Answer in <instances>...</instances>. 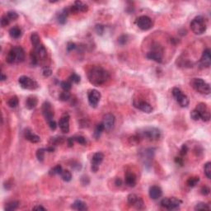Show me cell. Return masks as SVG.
Wrapping results in <instances>:
<instances>
[{"label": "cell", "mask_w": 211, "mask_h": 211, "mask_svg": "<svg viewBox=\"0 0 211 211\" xmlns=\"http://www.w3.org/2000/svg\"><path fill=\"white\" fill-rule=\"evenodd\" d=\"M87 78L92 85L101 86L110 79V74L103 68L94 66L88 71Z\"/></svg>", "instance_id": "obj_1"}, {"label": "cell", "mask_w": 211, "mask_h": 211, "mask_svg": "<svg viewBox=\"0 0 211 211\" xmlns=\"http://www.w3.org/2000/svg\"><path fill=\"white\" fill-rule=\"evenodd\" d=\"M191 29L196 35H202L206 31V21L204 17L197 16L191 23Z\"/></svg>", "instance_id": "obj_2"}, {"label": "cell", "mask_w": 211, "mask_h": 211, "mask_svg": "<svg viewBox=\"0 0 211 211\" xmlns=\"http://www.w3.org/2000/svg\"><path fill=\"white\" fill-rule=\"evenodd\" d=\"M191 85L196 92H200L201 94L209 95L210 93L211 90L210 84L206 83L205 80H203L202 78H193L191 82Z\"/></svg>", "instance_id": "obj_3"}, {"label": "cell", "mask_w": 211, "mask_h": 211, "mask_svg": "<svg viewBox=\"0 0 211 211\" xmlns=\"http://www.w3.org/2000/svg\"><path fill=\"white\" fill-rule=\"evenodd\" d=\"M139 139H147L149 140H157L161 136V132L158 129L154 127H147L138 132Z\"/></svg>", "instance_id": "obj_4"}, {"label": "cell", "mask_w": 211, "mask_h": 211, "mask_svg": "<svg viewBox=\"0 0 211 211\" xmlns=\"http://www.w3.org/2000/svg\"><path fill=\"white\" fill-rule=\"evenodd\" d=\"M181 203L182 202L181 200L176 197L164 198L161 200V205L165 209L173 210L178 209L180 205H181Z\"/></svg>", "instance_id": "obj_5"}, {"label": "cell", "mask_w": 211, "mask_h": 211, "mask_svg": "<svg viewBox=\"0 0 211 211\" xmlns=\"http://www.w3.org/2000/svg\"><path fill=\"white\" fill-rule=\"evenodd\" d=\"M18 83L20 86L24 89H29V90H35L39 87L38 83L32 78L27 76H21L18 78Z\"/></svg>", "instance_id": "obj_6"}, {"label": "cell", "mask_w": 211, "mask_h": 211, "mask_svg": "<svg viewBox=\"0 0 211 211\" xmlns=\"http://www.w3.org/2000/svg\"><path fill=\"white\" fill-rule=\"evenodd\" d=\"M172 95L181 107H186L189 105L188 96L185 95L183 92L181 91L180 88L174 87L172 89Z\"/></svg>", "instance_id": "obj_7"}, {"label": "cell", "mask_w": 211, "mask_h": 211, "mask_svg": "<svg viewBox=\"0 0 211 211\" xmlns=\"http://www.w3.org/2000/svg\"><path fill=\"white\" fill-rule=\"evenodd\" d=\"M136 23L139 28L143 31H148L153 27V22L152 19L148 16H140L136 20Z\"/></svg>", "instance_id": "obj_8"}, {"label": "cell", "mask_w": 211, "mask_h": 211, "mask_svg": "<svg viewBox=\"0 0 211 211\" xmlns=\"http://www.w3.org/2000/svg\"><path fill=\"white\" fill-rule=\"evenodd\" d=\"M147 58L154 60L155 62L161 63L162 61V49L161 47H153V50L147 54Z\"/></svg>", "instance_id": "obj_9"}, {"label": "cell", "mask_w": 211, "mask_h": 211, "mask_svg": "<svg viewBox=\"0 0 211 211\" xmlns=\"http://www.w3.org/2000/svg\"><path fill=\"white\" fill-rule=\"evenodd\" d=\"M196 110H197L198 112L200 113V119H202L203 121H209L210 120V110L208 109L207 106L205 103H199L196 107Z\"/></svg>", "instance_id": "obj_10"}, {"label": "cell", "mask_w": 211, "mask_h": 211, "mask_svg": "<svg viewBox=\"0 0 211 211\" xmlns=\"http://www.w3.org/2000/svg\"><path fill=\"white\" fill-rule=\"evenodd\" d=\"M115 115L111 113H107L103 116V120H102V124L104 125V129L107 131L111 130L114 125H115Z\"/></svg>", "instance_id": "obj_11"}, {"label": "cell", "mask_w": 211, "mask_h": 211, "mask_svg": "<svg viewBox=\"0 0 211 211\" xmlns=\"http://www.w3.org/2000/svg\"><path fill=\"white\" fill-rule=\"evenodd\" d=\"M87 97H88V102L90 106L92 107H96L101 99V93L96 89H92L91 91H89L87 94Z\"/></svg>", "instance_id": "obj_12"}, {"label": "cell", "mask_w": 211, "mask_h": 211, "mask_svg": "<svg viewBox=\"0 0 211 211\" xmlns=\"http://www.w3.org/2000/svg\"><path fill=\"white\" fill-rule=\"evenodd\" d=\"M104 158V155L101 152H97L93 154L92 158V171L94 172H96L97 170L99 169V166L102 162Z\"/></svg>", "instance_id": "obj_13"}, {"label": "cell", "mask_w": 211, "mask_h": 211, "mask_svg": "<svg viewBox=\"0 0 211 211\" xmlns=\"http://www.w3.org/2000/svg\"><path fill=\"white\" fill-rule=\"evenodd\" d=\"M134 106L139 110H142L145 113H151L153 111L152 106L148 103L147 101H142V100H134Z\"/></svg>", "instance_id": "obj_14"}, {"label": "cell", "mask_w": 211, "mask_h": 211, "mask_svg": "<svg viewBox=\"0 0 211 211\" xmlns=\"http://www.w3.org/2000/svg\"><path fill=\"white\" fill-rule=\"evenodd\" d=\"M42 113H43V115L46 119V120L50 121L51 120H53L54 111L52 110L51 104L49 101H45L43 103V105H42Z\"/></svg>", "instance_id": "obj_15"}, {"label": "cell", "mask_w": 211, "mask_h": 211, "mask_svg": "<svg viewBox=\"0 0 211 211\" xmlns=\"http://www.w3.org/2000/svg\"><path fill=\"white\" fill-rule=\"evenodd\" d=\"M59 125L63 133H68L69 131V115L68 113H64L61 116L59 121Z\"/></svg>", "instance_id": "obj_16"}, {"label": "cell", "mask_w": 211, "mask_h": 211, "mask_svg": "<svg viewBox=\"0 0 211 211\" xmlns=\"http://www.w3.org/2000/svg\"><path fill=\"white\" fill-rule=\"evenodd\" d=\"M211 64V55L210 50V49H205L203 54H202L201 58H200V65L202 67L209 68Z\"/></svg>", "instance_id": "obj_17"}, {"label": "cell", "mask_w": 211, "mask_h": 211, "mask_svg": "<svg viewBox=\"0 0 211 211\" xmlns=\"http://www.w3.org/2000/svg\"><path fill=\"white\" fill-rule=\"evenodd\" d=\"M149 196L153 200H158L162 196V189L158 186H153L149 188Z\"/></svg>", "instance_id": "obj_18"}, {"label": "cell", "mask_w": 211, "mask_h": 211, "mask_svg": "<svg viewBox=\"0 0 211 211\" xmlns=\"http://www.w3.org/2000/svg\"><path fill=\"white\" fill-rule=\"evenodd\" d=\"M24 137L25 139L33 143H37L41 141V138L39 137L37 134H34L30 129H26L24 132Z\"/></svg>", "instance_id": "obj_19"}, {"label": "cell", "mask_w": 211, "mask_h": 211, "mask_svg": "<svg viewBox=\"0 0 211 211\" xmlns=\"http://www.w3.org/2000/svg\"><path fill=\"white\" fill-rule=\"evenodd\" d=\"M13 50L16 54V63H21L25 60V51L21 46H15L13 47Z\"/></svg>", "instance_id": "obj_20"}, {"label": "cell", "mask_w": 211, "mask_h": 211, "mask_svg": "<svg viewBox=\"0 0 211 211\" xmlns=\"http://www.w3.org/2000/svg\"><path fill=\"white\" fill-rule=\"evenodd\" d=\"M125 184L129 186V187H133L136 184V177L134 174L133 172H128L125 174Z\"/></svg>", "instance_id": "obj_21"}, {"label": "cell", "mask_w": 211, "mask_h": 211, "mask_svg": "<svg viewBox=\"0 0 211 211\" xmlns=\"http://www.w3.org/2000/svg\"><path fill=\"white\" fill-rule=\"evenodd\" d=\"M34 51L37 53V56L39 58H41V59H45L46 57V55H47V51H46V47L43 45H41V44L37 46V47H35L34 48Z\"/></svg>", "instance_id": "obj_22"}, {"label": "cell", "mask_w": 211, "mask_h": 211, "mask_svg": "<svg viewBox=\"0 0 211 211\" xmlns=\"http://www.w3.org/2000/svg\"><path fill=\"white\" fill-rule=\"evenodd\" d=\"M72 209H74L75 210H87V205L83 201H82V200H76L72 205Z\"/></svg>", "instance_id": "obj_23"}, {"label": "cell", "mask_w": 211, "mask_h": 211, "mask_svg": "<svg viewBox=\"0 0 211 211\" xmlns=\"http://www.w3.org/2000/svg\"><path fill=\"white\" fill-rule=\"evenodd\" d=\"M37 105V99L36 96H29L26 101V107L29 110L34 109Z\"/></svg>", "instance_id": "obj_24"}, {"label": "cell", "mask_w": 211, "mask_h": 211, "mask_svg": "<svg viewBox=\"0 0 211 211\" xmlns=\"http://www.w3.org/2000/svg\"><path fill=\"white\" fill-rule=\"evenodd\" d=\"M10 37L13 39H18L22 36V30L18 27H13L9 30Z\"/></svg>", "instance_id": "obj_25"}, {"label": "cell", "mask_w": 211, "mask_h": 211, "mask_svg": "<svg viewBox=\"0 0 211 211\" xmlns=\"http://www.w3.org/2000/svg\"><path fill=\"white\" fill-rule=\"evenodd\" d=\"M16 60H17L16 54H15V51H14L13 48V49H11L8 51V53L7 55V57H6V61H7V63L12 64L16 63Z\"/></svg>", "instance_id": "obj_26"}, {"label": "cell", "mask_w": 211, "mask_h": 211, "mask_svg": "<svg viewBox=\"0 0 211 211\" xmlns=\"http://www.w3.org/2000/svg\"><path fill=\"white\" fill-rule=\"evenodd\" d=\"M31 41H32V46L35 47H37L39 45H41V38L40 36L37 34V32H33L31 35Z\"/></svg>", "instance_id": "obj_27"}, {"label": "cell", "mask_w": 211, "mask_h": 211, "mask_svg": "<svg viewBox=\"0 0 211 211\" xmlns=\"http://www.w3.org/2000/svg\"><path fill=\"white\" fill-rule=\"evenodd\" d=\"M19 206V202L17 200H13L7 204V205L5 207V210L7 211H13L17 210Z\"/></svg>", "instance_id": "obj_28"}, {"label": "cell", "mask_w": 211, "mask_h": 211, "mask_svg": "<svg viewBox=\"0 0 211 211\" xmlns=\"http://www.w3.org/2000/svg\"><path fill=\"white\" fill-rule=\"evenodd\" d=\"M103 130H105V129H104V125L102 124V122L100 123V124H96L95 130H94V133H93L94 137L96 138V139H98V138L100 137V135L101 134Z\"/></svg>", "instance_id": "obj_29"}, {"label": "cell", "mask_w": 211, "mask_h": 211, "mask_svg": "<svg viewBox=\"0 0 211 211\" xmlns=\"http://www.w3.org/2000/svg\"><path fill=\"white\" fill-rule=\"evenodd\" d=\"M60 176H61V178L64 180V181H66V182L70 181L72 180V173L68 170H63Z\"/></svg>", "instance_id": "obj_30"}, {"label": "cell", "mask_w": 211, "mask_h": 211, "mask_svg": "<svg viewBox=\"0 0 211 211\" xmlns=\"http://www.w3.org/2000/svg\"><path fill=\"white\" fill-rule=\"evenodd\" d=\"M199 181H200V177H190L187 180L186 184H187V186H188L189 187H194V186H196L197 185Z\"/></svg>", "instance_id": "obj_31"}, {"label": "cell", "mask_w": 211, "mask_h": 211, "mask_svg": "<svg viewBox=\"0 0 211 211\" xmlns=\"http://www.w3.org/2000/svg\"><path fill=\"white\" fill-rule=\"evenodd\" d=\"M18 98L16 96H14L13 97H11L9 100L8 101V105L11 108H15V107H17L18 106Z\"/></svg>", "instance_id": "obj_32"}, {"label": "cell", "mask_w": 211, "mask_h": 211, "mask_svg": "<svg viewBox=\"0 0 211 211\" xmlns=\"http://www.w3.org/2000/svg\"><path fill=\"white\" fill-rule=\"evenodd\" d=\"M195 210H210V207L205 203L200 202V203H198L197 205L195 206Z\"/></svg>", "instance_id": "obj_33"}, {"label": "cell", "mask_w": 211, "mask_h": 211, "mask_svg": "<svg viewBox=\"0 0 211 211\" xmlns=\"http://www.w3.org/2000/svg\"><path fill=\"white\" fill-rule=\"evenodd\" d=\"M62 167L60 165H56L55 167H54L53 168H51L49 172V174L51 175V176H54V175H57V174H61L62 172Z\"/></svg>", "instance_id": "obj_34"}, {"label": "cell", "mask_w": 211, "mask_h": 211, "mask_svg": "<svg viewBox=\"0 0 211 211\" xmlns=\"http://www.w3.org/2000/svg\"><path fill=\"white\" fill-rule=\"evenodd\" d=\"M30 60H31V64L33 66L37 65L38 64V60H39V57L37 56V53L35 51H33L31 52L30 54Z\"/></svg>", "instance_id": "obj_35"}, {"label": "cell", "mask_w": 211, "mask_h": 211, "mask_svg": "<svg viewBox=\"0 0 211 211\" xmlns=\"http://www.w3.org/2000/svg\"><path fill=\"white\" fill-rule=\"evenodd\" d=\"M46 148H39L38 150L37 151V158L38 161L40 162H43L44 161V158H45V153H46Z\"/></svg>", "instance_id": "obj_36"}, {"label": "cell", "mask_w": 211, "mask_h": 211, "mask_svg": "<svg viewBox=\"0 0 211 211\" xmlns=\"http://www.w3.org/2000/svg\"><path fill=\"white\" fill-rule=\"evenodd\" d=\"M60 87L65 92H69V90L72 88V83L70 81H63L60 83Z\"/></svg>", "instance_id": "obj_37"}, {"label": "cell", "mask_w": 211, "mask_h": 211, "mask_svg": "<svg viewBox=\"0 0 211 211\" xmlns=\"http://www.w3.org/2000/svg\"><path fill=\"white\" fill-rule=\"evenodd\" d=\"M204 170H205V174L207 177L208 179H210L211 178V162H208L205 163V167H204Z\"/></svg>", "instance_id": "obj_38"}, {"label": "cell", "mask_w": 211, "mask_h": 211, "mask_svg": "<svg viewBox=\"0 0 211 211\" xmlns=\"http://www.w3.org/2000/svg\"><path fill=\"white\" fill-rule=\"evenodd\" d=\"M6 16L8 17V18L9 19L10 22L11 21H15V20H17V19L18 18V14L15 11H8L7 14H6Z\"/></svg>", "instance_id": "obj_39"}, {"label": "cell", "mask_w": 211, "mask_h": 211, "mask_svg": "<svg viewBox=\"0 0 211 211\" xmlns=\"http://www.w3.org/2000/svg\"><path fill=\"white\" fill-rule=\"evenodd\" d=\"M139 199L136 195H134V194H129L128 196V197H127V201L129 205H134V204H135V202L137 201V200Z\"/></svg>", "instance_id": "obj_40"}, {"label": "cell", "mask_w": 211, "mask_h": 211, "mask_svg": "<svg viewBox=\"0 0 211 211\" xmlns=\"http://www.w3.org/2000/svg\"><path fill=\"white\" fill-rule=\"evenodd\" d=\"M70 93L69 92H62L60 94V100L63 101H69V99H70Z\"/></svg>", "instance_id": "obj_41"}, {"label": "cell", "mask_w": 211, "mask_h": 211, "mask_svg": "<svg viewBox=\"0 0 211 211\" xmlns=\"http://www.w3.org/2000/svg\"><path fill=\"white\" fill-rule=\"evenodd\" d=\"M134 206L135 207L137 210H143V209H144V203L142 199L139 198L137 200V201L135 202V204L134 205Z\"/></svg>", "instance_id": "obj_42"}, {"label": "cell", "mask_w": 211, "mask_h": 211, "mask_svg": "<svg viewBox=\"0 0 211 211\" xmlns=\"http://www.w3.org/2000/svg\"><path fill=\"white\" fill-rule=\"evenodd\" d=\"M69 81L74 83H78L80 82V76L77 74H72L69 77Z\"/></svg>", "instance_id": "obj_43"}, {"label": "cell", "mask_w": 211, "mask_h": 211, "mask_svg": "<svg viewBox=\"0 0 211 211\" xmlns=\"http://www.w3.org/2000/svg\"><path fill=\"white\" fill-rule=\"evenodd\" d=\"M66 18H67V16L63 13V11L58 15V18H57L58 22H59V23H60V24H64V23H66Z\"/></svg>", "instance_id": "obj_44"}, {"label": "cell", "mask_w": 211, "mask_h": 211, "mask_svg": "<svg viewBox=\"0 0 211 211\" xmlns=\"http://www.w3.org/2000/svg\"><path fill=\"white\" fill-rule=\"evenodd\" d=\"M42 74L43 76L45 77H50L51 74H52V70H51V68L49 67H44L42 69Z\"/></svg>", "instance_id": "obj_45"}, {"label": "cell", "mask_w": 211, "mask_h": 211, "mask_svg": "<svg viewBox=\"0 0 211 211\" xmlns=\"http://www.w3.org/2000/svg\"><path fill=\"white\" fill-rule=\"evenodd\" d=\"M191 119L194 120H198L200 119V113H199L196 109H194V110L191 112Z\"/></svg>", "instance_id": "obj_46"}, {"label": "cell", "mask_w": 211, "mask_h": 211, "mask_svg": "<svg viewBox=\"0 0 211 211\" xmlns=\"http://www.w3.org/2000/svg\"><path fill=\"white\" fill-rule=\"evenodd\" d=\"M10 23V20L8 18V17L4 15V16H3L2 17V18H1V26L3 27H7Z\"/></svg>", "instance_id": "obj_47"}, {"label": "cell", "mask_w": 211, "mask_h": 211, "mask_svg": "<svg viewBox=\"0 0 211 211\" xmlns=\"http://www.w3.org/2000/svg\"><path fill=\"white\" fill-rule=\"evenodd\" d=\"M74 140L80 144H85L86 143V139L83 136H76V137H74Z\"/></svg>", "instance_id": "obj_48"}, {"label": "cell", "mask_w": 211, "mask_h": 211, "mask_svg": "<svg viewBox=\"0 0 211 211\" xmlns=\"http://www.w3.org/2000/svg\"><path fill=\"white\" fill-rule=\"evenodd\" d=\"M95 30H96V33L98 35H102V33L104 32V27L102 25H101V24H97L96 26V27H95Z\"/></svg>", "instance_id": "obj_49"}, {"label": "cell", "mask_w": 211, "mask_h": 211, "mask_svg": "<svg viewBox=\"0 0 211 211\" xmlns=\"http://www.w3.org/2000/svg\"><path fill=\"white\" fill-rule=\"evenodd\" d=\"M187 152H188V147H187V145H186V144H183L181 148V150H180V154H181V156H185V155L187 153Z\"/></svg>", "instance_id": "obj_50"}, {"label": "cell", "mask_w": 211, "mask_h": 211, "mask_svg": "<svg viewBox=\"0 0 211 211\" xmlns=\"http://www.w3.org/2000/svg\"><path fill=\"white\" fill-rule=\"evenodd\" d=\"M67 51H71L74 50V49H76L77 48V46H76V44L74 43V42H69L68 44H67Z\"/></svg>", "instance_id": "obj_51"}, {"label": "cell", "mask_w": 211, "mask_h": 211, "mask_svg": "<svg viewBox=\"0 0 211 211\" xmlns=\"http://www.w3.org/2000/svg\"><path fill=\"white\" fill-rule=\"evenodd\" d=\"M127 39H128V37L126 35H122V36H120L119 37V43L120 45H124L126 42H127Z\"/></svg>", "instance_id": "obj_52"}, {"label": "cell", "mask_w": 211, "mask_h": 211, "mask_svg": "<svg viewBox=\"0 0 211 211\" xmlns=\"http://www.w3.org/2000/svg\"><path fill=\"white\" fill-rule=\"evenodd\" d=\"M139 142V137L138 135L129 138V143H132V144H137Z\"/></svg>", "instance_id": "obj_53"}, {"label": "cell", "mask_w": 211, "mask_h": 211, "mask_svg": "<svg viewBox=\"0 0 211 211\" xmlns=\"http://www.w3.org/2000/svg\"><path fill=\"white\" fill-rule=\"evenodd\" d=\"M210 188L206 186H203L200 190V192H201L202 195H204V196H207V195H209L210 194Z\"/></svg>", "instance_id": "obj_54"}, {"label": "cell", "mask_w": 211, "mask_h": 211, "mask_svg": "<svg viewBox=\"0 0 211 211\" xmlns=\"http://www.w3.org/2000/svg\"><path fill=\"white\" fill-rule=\"evenodd\" d=\"M48 123H49L50 128H51L52 130H55V129H56V128H57V124H56V122H55V120H51L50 121H48Z\"/></svg>", "instance_id": "obj_55"}, {"label": "cell", "mask_w": 211, "mask_h": 211, "mask_svg": "<svg viewBox=\"0 0 211 211\" xmlns=\"http://www.w3.org/2000/svg\"><path fill=\"white\" fill-rule=\"evenodd\" d=\"M175 162H176L177 164H179V165H183V158H180V157H177V158H175Z\"/></svg>", "instance_id": "obj_56"}, {"label": "cell", "mask_w": 211, "mask_h": 211, "mask_svg": "<svg viewBox=\"0 0 211 211\" xmlns=\"http://www.w3.org/2000/svg\"><path fill=\"white\" fill-rule=\"evenodd\" d=\"M75 141L74 140V137H71V138H69L68 139V140H67V142H68V145H69V147H72L73 145H74V142Z\"/></svg>", "instance_id": "obj_57"}, {"label": "cell", "mask_w": 211, "mask_h": 211, "mask_svg": "<svg viewBox=\"0 0 211 211\" xmlns=\"http://www.w3.org/2000/svg\"><path fill=\"white\" fill-rule=\"evenodd\" d=\"M33 210H46V208H44L41 205H36L32 208Z\"/></svg>", "instance_id": "obj_58"}, {"label": "cell", "mask_w": 211, "mask_h": 211, "mask_svg": "<svg viewBox=\"0 0 211 211\" xmlns=\"http://www.w3.org/2000/svg\"><path fill=\"white\" fill-rule=\"evenodd\" d=\"M115 183L117 186H120L122 185V181H121L120 178H116V179H115Z\"/></svg>", "instance_id": "obj_59"}, {"label": "cell", "mask_w": 211, "mask_h": 211, "mask_svg": "<svg viewBox=\"0 0 211 211\" xmlns=\"http://www.w3.org/2000/svg\"><path fill=\"white\" fill-rule=\"evenodd\" d=\"M7 79V76H5L4 73H1V80L2 81H4Z\"/></svg>", "instance_id": "obj_60"}]
</instances>
